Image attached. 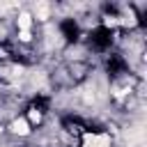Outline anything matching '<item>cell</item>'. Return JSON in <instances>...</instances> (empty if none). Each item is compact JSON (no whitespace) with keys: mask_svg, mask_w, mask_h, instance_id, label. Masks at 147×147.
Returning <instances> with one entry per match:
<instances>
[{"mask_svg":"<svg viewBox=\"0 0 147 147\" xmlns=\"http://www.w3.org/2000/svg\"><path fill=\"white\" fill-rule=\"evenodd\" d=\"M11 131H14V133H18V136H25L30 129H28V122H25V119H16V122L11 124Z\"/></svg>","mask_w":147,"mask_h":147,"instance_id":"6da1fadb","label":"cell"},{"mask_svg":"<svg viewBox=\"0 0 147 147\" xmlns=\"http://www.w3.org/2000/svg\"><path fill=\"white\" fill-rule=\"evenodd\" d=\"M85 147H108V138H103V136L94 138V136H92V138L87 140V145H85Z\"/></svg>","mask_w":147,"mask_h":147,"instance_id":"7a4b0ae2","label":"cell"},{"mask_svg":"<svg viewBox=\"0 0 147 147\" xmlns=\"http://www.w3.org/2000/svg\"><path fill=\"white\" fill-rule=\"evenodd\" d=\"M48 9H51L48 2H39L37 9H34V11H37V18H48Z\"/></svg>","mask_w":147,"mask_h":147,"instance_id":"3957f363","label":"cell"},{"mask_svg":"<svg viewBox=\"0 0 147 147\" xmlns=\"http://www.w3.org/2000/svg\"><path fill=\"white\" fill-rule=\"evenodd\" d=\"M18 25H21V32H28V28H30V16H28V14H21V16H18Z\"/></svg>","mask_w":147,"mask_h":147,"instance_id":"277c9868","label":"cell"},{"mask_svg":"<svg viewBox=\"0 0 147 147\" xmlns=\"http://www.w3.org/2000/svg\"><path fill=\"white\" fill-rule=\"evenodd\" d=\"M30 119H32V122H39V119H41L39 110H32V113H30Z\"/></svg>","mask_w":147,"mask_h":147,"instance_id":"5b68a950","label":"cell"}]
</instances>
